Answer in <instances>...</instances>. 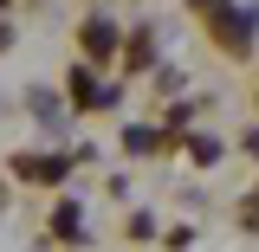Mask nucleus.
<instances>
[{
    "label": "nucleus",
    "instance_id": "nucleus-1",
    "mask_svg": "<svg viewBox=\"0 0 259 252\" xmlns=\"http://www.w3.org/2000/svg\"><path fill=\"white\" fill-rule=\"evenodd\" d=\"M65 168H71V156H20V162H13L20 181H59Z\"/></svg>",
    "mask_w": 259,
    "mask_h": 252
},
{
    "label": "nucleus",
    "instance_id": "nucleus-3",
    "mask_svg": "<svg viewBox=\"0 0 259 252\" xmlns=\"http://www.w3.org/2000/svg\"><path fill=\"white\" fill-rule=\"evenodd\" d=\"M52 226L71 239V233H84V214H78V207H59V220H52Z\"/></svg>",
    "mask_w": 259,
    "mask_h": 252
},
{
    "label": "nucleus",
    "instance_id": "nucleus-5",
    "mask_svg": "<svg viewBox=\"0 0 259 252\" xmlns=\"http://www.w3.org/2000/svg\"><path fill=\"white\" fill-rule=\"evenodd\" d=\"M253 220H259V194H253Z\"/></svg>",
    "mask_w": 259,
    "mask_h": 252
},
{
    "label": "nucleus",
    "instance_id": "nucleus-2",
    "mask_svg": "<svg viewBox=\"0 0 259 252\" xmlns=\"http://www.w3.org/2000/svg\"><path fill=\"white\" fill-rule=\"evenodd\" d=\"M84 45H91L97 59H104V52L117 45V26H110V20H91V26H84Z\"/></svg>",
    "mask_w": 259,
    "mask_h": 252
},
{
    "label": "nucleus",
    "instance_id": "nucleus-4",
    "mask_svg": "<svg viewBox=\"0 0 259 252\" xmlns=\"http://www.w3.org/2000/svg\"><path fill=\"white\" fill-rule=\"evenodd\" d=\"M71 97H78V104H91V97H104V91H97V84L84 78V71H71Z\"/></svg>",
    "mask_w": 259,
    "mask_h": 252
}]
</instances>
